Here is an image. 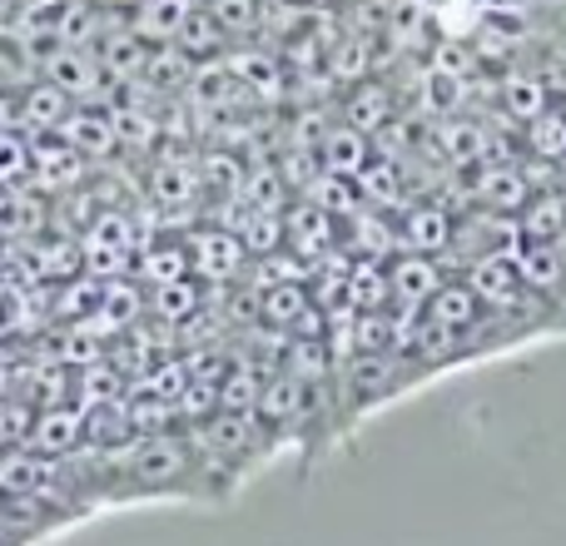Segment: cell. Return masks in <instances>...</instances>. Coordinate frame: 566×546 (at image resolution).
<instances>
[{"label":"cell","instance_id":"cell-28","mask_svg":"<svg viewBox=\"0 0 566 546\" xmlns=\"http://www.w3.org/2000/svg\"><path fill=\"white\" fill-rule=\"evenodd\" d=\"M209 15L219 20V30L229 40H239L264 25V0H209Z\"/></svg>","mask_w":566,"mask_h":546},{"label":"cell","instance_id":"cell-8","mask_svg":"<svg viewBox=\"0 0 566 546\" xmlns=\"http://www.w3.org/2000/svg\"><path fill=\"white\" fill-rule=\"evenodd\" d=\"M283 249L313 269L318 259H328L338 249V219L328 209H318L313 199H298V204L283 209Z\"/></svg>","mask_w":566,"mask_h":546},{"label":"cell","instance_id":"cell-21","mask_svg":"<svg viewBox=\"0 0 566 546\" xmlns=\"http://www.w3.org/2000/svg\"><path fill=\"white\" fill-rule=\"evenodd\" d=\"M497 95H502V115L517 119V125H532L542 109H552V85L537 70H507Z\"/></svg>","mask_w":566,"mask_h":546},{"label":"cell","instance_id":"cell-29","mask_svg":"<svg viewBox=\"0 0 566 546\" xmlns=\"http://www.w3.org/2000/svg\"><path fill=\"white\" fill-rule=\"evenodd\" d=\"M60 6H70V0H20V15L25 20H50Z\"/></svg>","mask_w":566,"mask_h":546},{"label":"cell","instance_id":"cell-2","mask_svg":"<svg viewBox=\"0 0 566 546\" xmlns=\"http://www.w3.org/2000/svg\"><path fill=\"white\" fill-rule=\"evenodd\" d=\"M145 239V229L135 224V214L125 209H99L85 229H80V269L90 279H119L135 264V249Z\"/></svg>","mask_w":566,"mask_h":546},{"label":"cell","instance_id":"cell-3","mask_svg":"<svg viewBox=\"0 0 566 546\" xmlns=\"http://www.w3.org/2000/svg\"><path fill=\"white\" fill-rule=\"evenodd\" d=\"M189 244V273H195L205 288H234L249 269V249L224 219H205V224L185 229Z\"/></svg>","mask_w":566,"mask_h":546},{"label":"cell","instance_id":"cell-12","mask_svg":"<svg viewBox=\"0 0 566 546\" xmlns=\"http://www.w3.org/2000/svg\"><path fill=\"white\" fill-rule=\"evenodd\" d=\"M60 139H65L70 149H80V155H85L90 165H95V159L119 155L115 115H109L105 99H90V105H70L65 125H60Z\"/></svg>","mask_w":566,"mask_h":546},{"label":"cell","instance_id":"cell-17","mask_svg":"<svg viewBox=\"0 0 566 546\" xmlns=\"http://www.w3.org/2000/svg\"><path fill=\"white\" fill-rule=\"evenodd\" d=\"M209 303L205 283L189 273V279H175V283H155V288H145V318L165 323V328H179V323H189L199 308Z\"/></svg>","mask_w":566,"mask_h":546},{"label":"cell","instance_id":"cell-5","mask_svg":"<svg viewBox=\"0 0 566 546\" xmlns=\"http://www.w3.org/2000/svg\"><path fill=\"white\" fill-rule=\"evenodd\" d=\"M80 185H90V159L80 149H70L60 135L30 139V189L35 195H75Z\"/></svg>","mask_w":566,"mask_h":546},{"label":"cell","instance_id":"cell-30","mask_svg":"<svg viewBox=\"0 0 566 546\" xmlns=\"http://www.w3.org/2000/svg\"><path fill=\"white\" fill-rule=\"evenodd\" d=\"M99 6H109V10H119V15H129V10H135L139 0H99Z\"/></svg>","mask_w":566,"mask_h":546},{"label":"cell","instance_id":"cell-27","mask_svg":"<svg viewBox=\"0 0 566 546\" xmlns=\"http://www.w3.org/2000/svg\"><path fill=\"white\" fill-rule=\"evenodd\" d=\"M303 199H313L318 209H328L333 219H348L353 209H363V195H358V185L353 179H343V175H328V169H318V175L303 185Z\"/></svg>","mask_w":566,"mask_h":546},{"label":"cell","instance_id":"cell-1","mask_svg":"<svg viewBox=\"0 0 566 546\" xmlns=\"http://www.w3.org/2000/svg\"><path fill=\"white\" fill-rule=\"evenodd\" d=\"M462 283L478 293V303L497 323H527L532 313H547V303H542L537 293L522 283V273H517V264H512V254L472 259V264L462 269Z\"/></svg>","mask_w":566,"mask_h":546},{"label":"cell","instance_id":"cell-18","mask_svg":"<svg viewBox=\"0 0 566 546\" xmlns=\"http://www.w3.org/2000/svg\"><path fill=\"white\" fill-rule=\"evenodd\" d=\"M313 155H318V169H328V175L358 179L363 165L373 159V145H368V135H363V129H353V125H328Z\"/></svg>","mask_w":566,"mask_h":546},{"label":"cell","instance_id":"cell-11","mask_svg":"<svg viewBox=\"0 0 566 546\" xmlns=\"http://www.w3.org/2000/svg\"><path fill=\"white\" fill-rule=\"evenodd\" d=\"M70 105H75V99L60 95V90L50 85L45 75H40V80H25V85L15 90V129H20L25 139H50V135H60V125H65Z\"/></svg>","mask_w":566,"mask_h":546},{"label":"cell","instance_id":"cell-24","mask_svg":"<svg viewBox=\"0 0 566 546\" xmlns=\"http://www.w3.org/2000/svg\"><path fill=\"white\" fill-rule=\"evenodd\" d=\"M358 185V195H363V204L368 209H382V214H392V209H402L408 204V195H402V169L392 165V159H368L363 165V175L353 179Z\"/></svg>","mask_w":566,"mask_h":546},{"label":"cell","instance_id":"cell-20","mask_svg":"<svg viewBox=\"0 0 566 546\" xmlns=\"http://www.w3.org/2000/svg\"><path fill=\"white\" fill-rule=\"evenodd\" d=\"M195 6H199V0H139V6L125 15V25L135 30L145 45H169Z\"/></svg>","mask_w":566,"mask_h":546},{"label":"cell","instance_id":"cell-32","mask_svg":"<svg viewBox=\"0 0 566 546\" xmlns=\"http://www.w3.org/2000/svg\"><path fill=\"white\" fill-rule=\"evenodd\" d=\"M562 109H566V105H562Z\"/></svg>","mask_w":566,"mask_h":546},{"label":"cell","instance_id":"cell-31","mask_svg":"<svg viewBox=\"0 0 566 546\" xmlns=\"http://www.w3.org/2000/svg\"><path fill=\"white\" fill-rule=\"evenodd\" d=\"M343 6H363V0H343Z\"/></svg>","mask_w":566,"mask_h":546},{"label":"cell","instance_id":"cell-4","mask_svg":"<svg viewBox=\"0 0 566 546\" xmlns=\"http://www.w3.org/2000/svg\"><path fill=\"white\" fill-rule=\"evenodd\" d=\"M412 372L402 368L398 353H353L348 363H343V402H353V408H378V402H388L392 392L408 388Z\"/></svg>","mask_w":566,"mask_h":546},{"label":"cell","instance_id":"cell-25","mask_svg":"<svg viewBox=\"0 0 566 546\" xmlns=\"http://www.w3.org/2000/svg\"><path fill=\"white\" fill-rule=\"evenodd\" d=\"M169 45H179L189 60H195V65H205V60H219V55H224L229 35L219 30V20L209 15V6H195V10H189V20L179 25V35L169 40Z\"/></svg>","mask_w":566,"mask_h":546},{"label":"cell","instance_id":"cell-16","mask_svg":"<svg viewBox=\"0 0 566 546\" xmlns=\"http://www.w3.org/2000/svg\"><path fill=\"white\" fill-rule=\"evenodd\" d=\"M224 65L234 70V80L249 90V99L254 105H274V99H283V65H279V55L274 50H229L224 55Z\"/></svg>","mask_w":566,"mask_h":546},{"label":"cell","instance_id":"cell-9","mask_svg":"<svg viewBox=\"0 0 566 546\" xmlns=\"http://www.w3.org/2000/svg\"><path fill=\"white\" fill-rule=\"evenodd\" d=\"M40 75L70 95L75 105H90V99H105V70H99L95 50H80V45H55L45 60H40Z\"/></svg>","mask_w":566,"mask_h":546},{"label":"cell","instance_id":"cell-15","mask_svg":"<svg viewBox=\"0 0 566 546\" xmlns=\"http://www.w3.org/2000/svg\"><path fill=\"white\" fill-rule=\"evenodd\" d=\"M129 273H135L145 288H155V283L189 279V244H185V234H149V229H145V239H139Z\"/></svg>","mask_w":566,"mask_h":546},{"label":"cell","instance_id":"cell-14","mask_svg":"<svg viewBox=\"0 0 566 546\" xmlns=\"http://www.w3.org/2000/svg\"><path fill=\"white\" fill-rule=\"evenodd\" d=\"M448 283L442 259L428 254H392L388 259V288H392V308H428V298Z\"/></svg>","mask_w":566,"mask_h":546},{"label":"cell","instance_id":"cell-6","mask_svg":"<svg viewBox=\"0 0 566 546\" xmlns=\"http://www.w3.org/2000/svg\"><path fill=\"white\" fill-rule=\"evenodd\" d=\"M517 244H522L517 219L472 204L462 219H452V249L448 254H458L462 264H472V259H488V254H512Z\"/></svg>","mask_w":566,"mask_h":546},{"label":"cell","instance_id":"cell-23","mask_svg":"<svg viewBox=\"0 0 566 546\" xmlns=\"http://www.w3.org/2000/svg\"><path fill=\"white\" fill-rule=\"evenodd\" d=\"M348 308H353V313L392 308L388 259H353V264H348Z\"/></svg>","mask_w":566,"mask_h":546},{"label":"cell","instance_id":"cell-13","mask_svg":"<svg viewBox=\"0 0 566 546\" xmlns=\"http://www.w3.org/2000/svg\"><path fill=\"white\" fill-rule=\"evenodd\" d=\"M512 264H517L522 283L542 303H566V244H532V239H522L512 249Z\"/></svg>","mask_w":566,"mask_h":546},{"label":"cell","instance_id":"cell-10","mask_svg":"<svg viewBox=\"0 0 566 546\" xmlns=\"http://www.w3.org/2000/svg\"><path fill=\"white\" fill-rule=\"evenodd\" d=\"M452 249V209L432 199H412L398 209V254L448 259Z\"/></svg>","mask_w":566,"mask_h":546},{"label":"cell","instance_id":"cell-7","mask_svg":"<svg viewBox=\"0 0 566 546\" xmlns=\"http://www.w3.org/2000/svg\"><path fill=\"white\" fill-rule=\"evenodd\" d=\"M468 199L478 209H492V214H522V204L532 199V185L527 175H522V165H512V159H478V165H468Z\"/></svg>","mask_w":566,"mask_h":546},{"label":"cell","instance_id":"cell-26","mask_svg":"<svg viewBox=\"0 0 566 546\" xmlns=\"http://www.w3.org/2000/svg\"><path fill=\"white\" fill-rule=\"evenodd\" d=\"M522 139H527V155H532V159L562 165V159H566V109H562V105L542 109L532 125H522Z\"/></svg>","mask_w":566,"mask_h":546},{"label":"cell","instance_id":"cell-22","mask_svg":"<svg viewBox=\"0 0 566 546\" xmlns=\"http://www.w3.org/2000/svg\"><path fill=\"white\" fill-rule=\"evenodd\" d=\"M517 229L532 244H566V199L557 189H532V199L517 214Z\"/></svg>","mask_w":566,"mask_h":546},{"label":"cell","instance_id":"cell-19","mask_svg":"<svg viewBox=\"0 0 566 546\" xmlns=\"http://www.w3.org/2000/svg\"><path fill=\"white\" fill-rule=\"evenodd\" d=\"M398 119V95H392L382 80H358L353 85V95H348V105H343V125H353V129H363V135H378L382 125H392Z\"/></svg>","mask_w":566,"mask_h":546}]
</instances>
